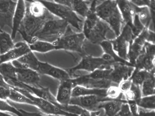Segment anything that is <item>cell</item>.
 <instances>
[{
	"instance_id": "cell-31",
	"label": "cell",
	"mask_w": 155,
	"mask_h": 116,
	"mask_svg": "<svg viewBox=\"0 0 155 116\" xmlns=\"http://www.w3.org/2000/svg\"><path fill=\"white\" fill-rule=\"evenodd\" d=\"M10 86L11 88V92L8 100L16 103L31 105L34 107H35V103L31 100L26 97L25 95L21 93L18 90L15 89L11 85H10Z\"/></svg>"
},
{
	"instance_id": "cell-13",
	"label": "cell",
	"mask_w": 155,
	"mask_h": 116,
	"mask_svg": "<svg viewBox=\"0 0 155 116\" xmlns=\"http://www.w3.org/2000/svg\"><path fill=\"white\" fill-rule=\"evenodd\" d=\"M71 80L74 86L78 85L90 89H107L112 85V83L109 80L91 79L88 78L86 75H76V77L71 78Z\"/></svg>"
},
{
	"instance_id": "cell-21",
	"label": "cell",
	"mask_w": 155,
	"mask_h": 116,
	"mask_svg": "<svg viewBox=\"0 0 155 116\" xmlns=\"http://www.w3.org/2000/svg\"><path fill=\"white\" fill-rule=\"evenodd\" d=\"M127 103L124 99L103 101L100 103L99 109H103V116H117L123 103Z\"/></svg>"
},
{
	"instance_id": "cell-24",
	"label": "cell",
	"mask_w": 155,
	"mask_h": 116,
	"mask_svg": "<svg viewBox=\"0 0 155 116\" xmlns=\"http://www.w3.org/2000/svg\"><path fill=\"white\" fill-rule=\"evenodd\" d=\"M0 76L6 82L16 81V68L11 62L0 64Z\"/></svg>"
},
{
	"instance_id": "cell-1",
	"label": "cell",
	"mask_w": 155,
	"mask_h": 116,
	"mask_svg": "<svg viewBox=\"0 0 155 116\" xmlns=\"http://www.w3.org/2000/svg\"><path fill=\"white\" fill-rule=\"evenodd\" d=\"M98 1H92L89 13L83 23V31L86 40L94 45H99L107 40V35L112 31L109 25L99 19L95 13Z\"/></svg>"
},
{
	"instance_id": "cell-22",
	"label": "cell",
	"mask_w": 155,
	"mask_h": 116,
	"mask_svg": "<svg viewBox=\"0 0 155 116\" xmlns=\"http://www.w3.org/2000/svg\"><path fill=\"white\" fill-rule=\"evenodd\" d=\"M87 95H96L101 98H107L106 89H96L84 86H74L72 91V97H78Z\"/></svg>"
},
{
	"instance_id": "cell-38",
	"label": "cell",
	"mask_w": 155,
	"mask_h": 116,
	"mask_svg": "<svg viewBox=\"0 0 155 116\" xmlns=\"http://www.w3.org/2000/svg\"><path fill=\"white\" fill-rule=\"evenodd\" d=\"M0 112L4 113H11L16 116H20V112L18 109L12 106L7 101L0 99Z\"/></svg>"
},
{
	"instance_id": "cell-29",
	"label": "cell",
	"mask_w": 155,
	"mask_h": 116,
	"mask_svg": "<svg viewBox=\"0 0 155 116\" xmlns=\"http://www.w3.org/2000/svg\"><path fill=\"white\" fill-rule=\"evenodd\" d=\"M136 15L145 28H149L150 25L154 23L152 19L151 14L148 7H137L136 6Z\"/></svg>"
},
{
	"instance_id": "cell-30",
	"label": "cell",
	"mask_w": 155,
	"mask_h": 116,
	"mask_svg": "<svg viewBox=\"0 0 155 116\" xmlns=\"http://www.w3.org/2000/svg\"><path fill=\"white\" fill-rule=\"evenodd\" d=\"M25 67L37 71L39 61L33 52H30L18 60Z\"/></svg>"
},
{
	"instance_id": "cell-6",
	"label": "cell",
	"mask_w": 155,
	"mask_h": 116,
	"mask_svg": "<svg viewBox=\"0 0 155 116\" xmlns=\"http://www.w3.org/2000/svg\"><path fill=\"white\" fill-rule=\"evenodd\" d=\"M117 63L107 61L104 60L101 57H94L84 55L82 56L81 61L76 66L66 70L71 77V76L74 75L75 72L77 71L84 70L88 71L90 73L97 69H104L111 68V66Z\"/></svg>"
},
{
	"instance_id": "cell-25",
	"label": "cell",
	"mask_w": 155,
	"mask_h": 116,
	"mask_svg": "<svg viewBox=\"0 0 155 116\" xmlns=\"http://www.w3.org/2000/svg\"><path fill=\"white\" fill-rule=\"evenodd\" d=\"M99 45L103 49L104 53L109 55L116 63L124 64V65H126L128 66L134 67L133 65L129 63L128 61H127L126 60L122 59V58H120V57L117 54V53L115 52L113 48L112 45L109 39L102 41L101 43H100Z\"/></svg>"
},
{
	"instance_id": "cell-41",
	"label": "cell",
	"mask_w": 155,
	"mask_h": 116,
	"mask_svg": "<svg viewBox=\"0 0 155 116\" xmlns=\"http://www.w3.org/2000/svg\"><path fill=\"white\" fill-rule=\"evenodd\" d=\"M130 2L137 7H149L151 1L150 0H133Z\"/></svg>"
},
{
	"instance_id": "cell-35",
	"label": "cell",
	"mask_w": 155,
	"mask_h": 116,
	"mask_svg": "<svg viewBox=\"0 0 155 116\" xmlns=\"http://www.w3.org/2000/svg\"><path fill=\"white\" fill-rule=\"evenodd\" d=\"M137 104L139 108L144 110L155 111V95L142 97L137 101Z\"/></svg>"
},
{
	"instance_id": "cell-45",
	"label": "cell",
	"mask_w": 155,
	"mask_h": 116,
	"mask_svg": "<svg viewBox=\"0 0 155 116\" xmlns=\"http://www.w3.org/2000/svg\"><path fill=\"white\" fill-rule=\"evenodd\" d=\"M0 116H12L11 114H8L6 113L1 112H0Z\"/></svg>"
},
{
	"instance_id": "cell-19",
	"label": "cell",
	"mask_w": 155,
	"mask_h": 116,
	"mask_svg": "<svg viewBox=\"0 0 155 116\" xmlns=\"http://www.w3.org/2000/svg\"><path fill=\"white\" fill-rule=\"evenodd\" d=\"M17 1H0V29L5 25L10 24L15 12Z\"/></svg>"
},
{
	"instance_id": "cell-34",
	"label": "cell",
	"mask_w": 155,
	"mask_h": 116,
	"mask_svg": "<svg viewBox=\"0 0 155 116\" xmlns=\"http://www.w3.org/2000/svg\"><path fill=\"white\" fill-rule=\"evenodd\" d=\"M126 101H134L137 103L142 98L140 86L133 84L128 91L123 94Z\"/></svg>"
},
{
	"instance_id": "cell-36",
	"label": "cell",
	"mask_w": 155,
	"mask_h": 116,
	"mask_svg": "<svg viewBox=\"0 0 155 116\" xmlns=\"http://www.w3.org/2000/svg\"><path fill=\"white\" fill-rule=\"evenodd\" d=\"M106 97L110 100H119L123 99V94L118 86L111 85L106 89Z\"/></svg>"
},
{
	"instance_id": "cell-37",
	"label": "cell",
	"mask_w": 155,
	"mask_h": 116,
	"mask_svg": "<svg viewBox=\"0 0 155 116\" xmlns=\"http://www.w3.org/2000/svg\"><path fill=\"white\" fill-rule=\"evenodd\" d=\"M10 84L0 78V99L8 101L11 92Z\"/></svg>"
},
{
	"instance_id": "cell-27",
	"label": "cell",
	"mask_w": 155,
	"mask_h": 116,
	"mask_svg": "<svg viewBox=\"0 0 155 116\" xmlns=\"http://www.w3.org/2000/svg\"><path fill=\"white\" fill-rule=\"evenodd\" d=\"M31 52L45 53L56 50L55 45L52 43L37 39L31 44L28 45Z\"/></svg>"
},
{
	"instance_id": "cell-18",
	"label": "cell",
	"mask_w": 155,
	"mask_h": 116,
	"mask_svg": "<svg viewBox=\"0 0 155 116\" xmlns=\"http://www.w3.org/2000/svg\"><path fill=\"white\" fill-rule=\"evenodd\" d=\"M26 6L25 1H17L15 12L12 20L11 36L14 41L16 34L18 33L20 27L26 14Z\"/></svg>"
},
{
	"instance_id": "cell-2",
	"label": "cell",
	"mask_w": 155,
	"mask_h": 116,
	"mask_svg": "<svg viewBox=\"0 0 155 116\" xmlns=\"http://www.w3.org/2000/svg\"><path fill=\"white\" fill-rule=\"evenodd\" d=\"M95 13L99 19L107 24L116 37L120 34L124 24L116 1H103L96 5Z\"/></svg>"
},
{
	"instance_id": "cell-9",
	"label": "cell",
	"mask_w": 155,
	"mask_h": 116,
	"mask_svg": "<svg viewBox=\"0 0 155 116\" xmlns=\"http://www.w3.org/2000/svg\"><path fill=\"white\" fill-rule=\"evenodd\" d=\"M155 45L146 42L143 51L137 58L134 65V70L155 71Z\"/></svg>"
},
{
	"instance_id": "cell-14",
	"label": "cell",
	"mask_w": 155,
	"mask_h": 116,
	"mask_svg": "<svg viewBox=\"0 0 155 116\" xmlns=\"http://www.w3.org/2000/svg\"><path fill=\"white\" fill-rule=\"evenodd\" d=\"M37 72L40 75H48L59 80V81L71 79V77L66 70L55 67L48 62L39 61Z\"/></svg>"
},
{
	"instance_id": "cell-28",
	"label": "cell",
	"mask_w": 155,
	"mask_h": 116,
	"mask_svg": "<svg viewBox=\"0 0 155 116\" xmlns=\"http://www.w3.org/2000/svg\"><path fill=\"white\" fill-rule=\"evenodd\" d=\"M14 41L10 34L4 31L0 32V55L8 52L14 48Z\"/></svg>"
},
{
	"instance_id": "cell-8",
	"label": "cell",
	"mask_w": 155,
	"mask_h": 116,
	"mask_svg": "<svg viewBox=\"0 0 155 116\" xmlns=\"http://www.w3.org/2000/svg\"><path fill=\"white\" fill-rule=\"evenodd\" d=\"M134 39V37L131 28L129 26L124 25L120 34L114 39L109 40V41L112 45L113 48L119 56L122 59L127 61L128 47Z\"/></svg>"
},
{
	"instance_id": "cell-33",
	"label": "cell",
	"mask_w": 155,
	"mask_h": 116,
	"mask_svg": "<svg viewBox=\"0 0 155 116\" xmlns=\"http://www.w3.org/2000/svg\"><path fill=\"white\" fill-rule=\"evenodd\" d=\"M142 97H147L155 95V76L153 75L146 79L140 86Z\"/></svg>"
},
{
	"instance_id": "cell-42",
	"label": "cell",
	"mask_w": 155,
	"mask_h": 116,
	"mask_svg": "<svg viewBox=\"0 0 155 116\" xmlns=\"http://www.w3.org/2000/svg\"><path fill=\"white\" fill-rule=\"evenodd\" d=\"M138 116H155V111H146L144 109H138Z\"/></svg>"
},
{
	"instance_id": "cell-7",
	"label": "cell",
	"mask_w": 155,
	"mask_h": 116,
	"mask_svg": "<svg viewBox=\"0 0 155 116\" xmlns=\"http://www.w3.org/2000/svg\"><path fill=\"white\" fill-rule=\"evenodd\" d=\"M12 86L15 89L24 94L26 97L28 98L33 101L35 105V107L39 109L41 112L45 113V114L58 115L59 116H78L76 114L64 111L55 105L53 104L51 102L34 95L33 94H32V93H31L28 90L14 85Z\"/></svg>"
},
{
	"instance_id": "cell-10",
	"label": "cell",
	"mask_w": 155,
	"mask_h": 116,
	"mask_svg": "<svg viewBox=\"0 0 155 116\" xmlns=\"http://www.w3.org/2000/svg\"><path fill=\"white\" fill-rule=\"evenodd\" d=\"M149 30V28H145L129 45L127 54V61L133 65L135 64L137 58L143 51L144 45L147 42Z\"/></svg>"
},
{
	"instance_id": "cell-48",
	"label": "cell",
	"mask_w": 155,
	"mask_h": 116,
	"mask_svg": "<svg viewBox=\"0 0 155 116\" xmlns=\"http://www.w3.org/2000/svg\"><path fill=\"white\" fill-rule=\"evenodd\" d=\"M0 64H1V62H0Z\"/></svg>"
},
{
	"instance_id": "cell-46",
	"label": "cell",
	"mask_w": 155,
	"mask_h": 116,
	"mask_svg": "<svg viewBox=\"0 0 155 116\" xmlns=\"http://www.w3.org/2000/svg\"><path fill=\"white\" fill-rule=\"evenodd\" d=\"M59 116L58 115H52V114H45V115H43L41 113H39V116Z\"/></svg>"
},
{
	"instance_id": "cell-12",
	"label": "cell",
	"mask_w": 155,
	"mask_h": 116,
	"mask_svg": "<svg viewBox=\"0 0 155 116\" xmlns=\"http://www.w3.org/2000/svg\"><path fill=\"white\" fill-rule=\"evenodd\" d=\"M16 82L35 88H40L41 77L37 71L26 68H16Z\"/></svg>"
},
{
	"instance_id": "cell-39",
	"label": "cell",
	"mask_w": 155,
	"mask_h": 116,
	"mask_svg": "<svg viewBox=\"0 0 155 116\" xmlns=\"http://www.w3.org/2000/svg\"><path fill=\"white\" fill-rule=\"evenodd\" d=\"M132 85V80L129 78V79L122 81L118 85V86L119 90H120L121 93L123 94L130 89Z\"/></svg>"
},
{
	"instance_id": "cell-4",
	"label": "cell",
	"mask_w": 155,
	"mask_h": 116,
	"mask_svg": "<svg viewBox=\"0 0 155 116\" xmlns=\"http://www.w3.org/2000/svg\"><path fill=\"white\" fill-rule=\"evenodd\" d=\"M40 2L53 16L66 22L69 25L73 26L77 30H81L84 22L71 8L55 3L54 1H40Z\"/></svg>"
},
{
	"instance_id": "cell-3",
	"label": "cell",
	"mask_w": 155,
	"mask_h": 116,
	"mask_svg": "<svg viewBox=\"0 0 155 116\" xmlns=\"http://www.w3.org/2000/svg\"><path fill=\"white\" fill-rule=\"evenodd\" d=\"M86 38L84 33H76L72 30L70 25L68 26L65 33L53 43L56 50L63 49L68 51L79 53L84 56V45Z\"/></svg>"
},
{
	"instance_id": "cell-5",
	"label": "cell",
	"mask_w": 155,
	"mask_h": 116,
	"mask_svg": "<svg viewBox=\"0 0 155 116\" xmlns=\"http://www.w3.org/2000/svg\"><path fill=\"white\" fill-rule=\"evenodd\" d=\"M68 26L69 24L66 22L54 16L45 22L35 38L53 43L65 33Z\"/></svg>"
},
{
	"instance_id": "cell-44",
	"label": "cell",
	"mask_w": 155,
	"mask_h": 116,
	"mask_svg": "<svg viewBox=\"0 0 155 116\" xmlns=\"http://www.w3.org/2000/svg\"><path fill=\"white\" fill-rule=\"evenodd\" d=\"M100 113V110L95 112H91V116H99Z\"/></svg>"
},
{
	"instance_id": "cell-26",
	"label": "cell",
	"mask_w": 155,
	"mask_h": 116,
	"mask_svg": "<svg viewBox=\"0 0 155 116\" xmlns=\"http://www.w3.org/2000/svg\"><path fill=\"white\" fill-rule=\"evenodd\" d=\"M92 1H72L71 8L77 15L86 18L89 13Z\"/></svg>"
},
{
	"instance_id": "cell-11",
	"label": "cell",
	"mask_w": 155,
	"mask_h": 116,
	"mask_svg": "<svg viewBox=\"0 0 155 116\" xmlns=\"http://www.w3.org/2000/svg\"><path fill=\"white\" fill-rule=\"evenodd\" d=\"M108 101L112 100L107 98H101L96 95H87L72 97L70 105L78 106L90 112H95L100 111L99 106L101 103Z\"/></svg>"
},
{
	"instance_id": "cell-17",
	"label": "cell",
	"mask_w": 155,
	"mask_h": 116,
	"mask_svg": "<svg viewBox=\"0 0 155 116\" xmlns=\"http://www.w3.org/2000/svg\"><path fill=\"white\" fill-rule=\"evenodd\" d=\"M30 52H31V51L27 43L24 41H18L15 43L14 48L8 52L0 55V62L1 64L18 60Z\"/></svg>"
},
{
	"instance_id": "cell-43",
	"label": "cell",
	"mask_w": 155,
	"mask_h": 116,
	"mask_svg": "<svg viewBox=\"0 0 155 116\" xmlns=\"http://www.w3.org/2000/svg\"><path fill=\"white\" fill-rule=\"evenodd\" d=\"M20 112V116H38L39 113H31L26 112L22 109H19Z\"/></svg>"
},
{
	"instance_id": "cell-20",
	"label": "cell",
	"mask_w": 155,
	"mask_h": 116,
	"mask_svg": "<svg viewBox=\"0 0 155 116\" xmlns=\"http://www.w3.org/2000/svg\"><path fill=\"white\" fill-rule=\"evenodd\" d=\"M119 12L122 15L124 24L132 27L133 19L136 15V6L130 1H116Z\"/></svg>"
},
{
	"instance_id": "cell-47",
	"label": "cell",
	"mask_w": 155,
	"mask_h": 116,
	"mask_svg": "<svg viewBox=\"0 0 155 116\" xmlns=\"http://www.w3.org/2000/svg\"><path fill=\"white\" fill-rule=\"evenodd\" d=\"M1 31H2V30H1V29H0V32H1Z\"/></svg>"
},
{
	"instance_id": "cell-16",
	"label": "cell",
	"mask_w": 155,
	"mask_h": 116,
	"mask_svg": "<svg viewBox=\"0 0 155 116\" xmlns=\"http://www.w3.org/2000/svg\"><path fill=\"white\" fill-rule=\"evenodd\" d=\"M74 87V84L71 78L60 81L57 94L55 97L56 101L59 105L66 108L70 105Z\"/></svg>"
},
{
	"instance_id": "cell-15",
	"label": "cell",
	"mask_w": 155,
	"mask_h": 116,
	"mask_svg": "<svg viewBox=\"0 0 155 116\" xmlns=\"http://www.w3.org/2000/svg\"><path fill=\"white\" fill-rule=\"evenodd\" d=\"M134 70L133 66L117 63L111 66V71L109 80L111 83L118 85L123 80L130 78Z\"/></svg>"
},
{
	"instance_id": "cell-32",
	"label": "cell",
	"mask_w": 155,
	"mask_h": 116,
	"mask_svg": "<svg viewBox=\"0 0 155 116\" xmlns=\"http://www.w3.org/2000/svg\"><path fill=\"white\" fill-rule=\"evenodd\" d=\"M153 75H155V71L148 72L144 70H134L130 79L133 84L140 86L146 79H148Z\"/></svg>"
},
{
	"instance_id": "cell-23",
	"label": "cell",
	"mask_w": 155,
	"mask_h": 116,
	"mask_svg": "<svg viewBox=\"0 0 155 116\" xmlns=\"http://www.w3.org/2000/svg\"><path fill=\"white\" fill-rule=\"evenodd\" d=\"M26 12L35 18H42L48 14L49 12L40 1H26Z\"/></svg>"
},
{
	"instance_id": "cell-40",
	"label": "cell",
	"mask_w": 155,
	"mask_h": 116,
	"mask_svg": "<svg viewBox=\"0 0 155 116\" xmlns=\"http://www.w3.org/2000/svg\"><path fill=\"white\" fill-rule=\"evenodd\" d=\"M117 116H133L127 103H123Z\"/></svg>"
}]
</instances>
